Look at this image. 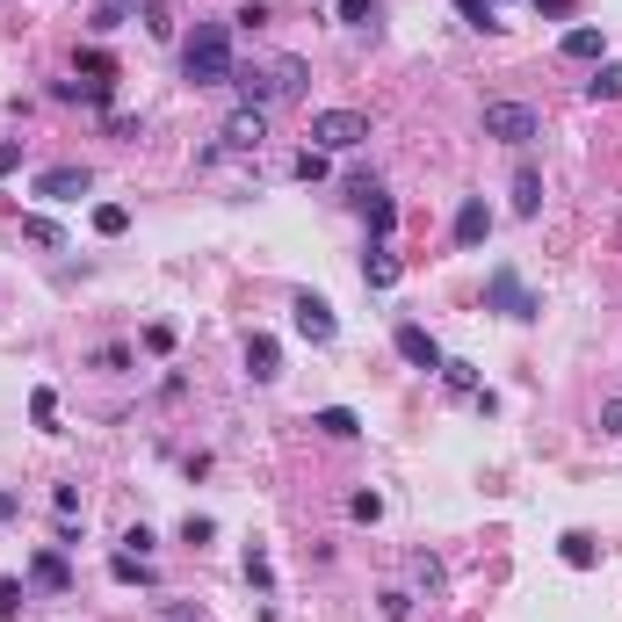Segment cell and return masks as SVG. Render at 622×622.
Segmentation results:
<instances>
[{"label":"cell","instance_id":"22","mask_svg":"<svg viewBox=\"0 0 622 622\" xmlns=\"http://www.w3.org/2000/svg\"><path fill=\"white\" fill-rule=\"evenodd\" d=\"M95 232L102 239H123V232H131V210H123V203H95Z\"/></svg>","mask_w":622,"mask_h":622},{"label":"cell","instance_id":"31","mask_svg":"<svg viewBox=\"0 0 622 622\" xmlns=\"http://www.w3.org/2000/svg\"><path fill=\"white\" fill-rule=\"evenodd\" d=\"M348 514H355V521H384V500H377V492H355Z\"/></svg>","mask_w":622,"mask_h":622},{"label":"cell","instance_id":"38","mask_svg":"<svg viewBox=\"0 0 622 622\" xmlns=\"http://www.w3.org/2000/svg\"><path fill=\"white\" fill-rule=\"evenodd\" d=\"M15 167H22V138H8V145H0V181H8Z\"/></svg>","mask_w":622,"mask_h":622},{"label":"cell","instance_id":"11","mask_svg":"<svg viewBox=\"0 0 622 622\" xmlns=\"http://www.w3.org/2000/svg\"><path fill=\"white\" fill-rule=\"evenodd\" d=\"M29 586H44V594H73V565L58 550H37V557H29Z\"/></svg>","mask_w":622,"mask_h":622},{"label":"cell","instance_id":"21","mask_svg":"<svg viewBox=\"0 0 622 622\" xmlns=\"http://www.w3.org/2000/svg\"><path fill=\"white\" fill-rule=\"evenodd\" d=\"M442 384H449L456 398H478V369H471V362H456V355H449V362H442Z\"/></svg>","mask_w":622,"mask_h":622},{"label":"cell","instance_id":"33","mask_svg":"<svg viewBox=\"0 0 622 622\" xmlns=\"http://www.w3.org/2000/svg\"><path fill=\"white\" fill-rule=\"evenodd\" d=\"M80 66L95 73V80H116V58H109V51H80Z\"/></svg>","mask_w":622,"mask_h":622},{"label":"cell","instance_id":"28","mask_svg":"<svg viewBox=\"0 0 622 622\" xmlns=\"http://www.w3.org/2000/svg\"><path fill=\"white\" fill-rule=\"evenodd\" d=\"M246 579H254L261 586V594H268V586H275V572H268V550L254 543V550H246Z\"/></svg>","mask_w":622,"mask_h":622},{"label":"cell","instance_id":"12","mask_svg":"<svg viewBox=\"0 0 622 622\" xmlns=\"http://www.w3.org/2000/svg\"><path fill=\"white\" fill-rule=\"evenodd\" d=\"M398 275H406V261H398L391 246L377 239V246L362 254V283H369V290H398Z\"/></svg>","mask_w":622,"mask_h":622},{"label":"cell","instance_id":"10","mask_svg":"<svg viewBox=\"0 0 622 622\" xmlns=\"http://www.w3.org/2000/svg\"><path fill=\"white\" fill-rule=\"evenodd\" d=\"M246 377H254V384H275V377H283V348H275V333H254V340H246Z\"/></svg>","mask_w":622,"mask_h":622},{"label":"cell","instance_id":"34","mask_svg":"<svg viewBox=\"0 0 622 622\" xmlns=\"http://www.w3.org/2000/svg\"><path fill=\"white\" fill-rule=\"evenodd\" d=\"M145 348H152V355H174V326H167V319L145 326Z\"/></svg>","mask_w":622,"mask_h":622},{"label":"cell","instance_id":"4","mask_svg":"<svg viewBox=\"0 0 622 622\" xmlns=\"http://www.w3.org/2000/svg\"><path fill=\"white\" fill-rule=\"evenodd\" d=\"M485 304H492V311H500V319H514V326H528V319H536V311H543L536 297H528V290H521V275H514L507 261H500V268H492V275H485Z\"/></svg>","mask_w":622,"mask_h":622},{"label":"cell","instance_id":"37","mask_svg":"<svg viewBox=\"0 0 622 622\" xmlns=\"http://www.w3.org/2000/svg\"><path fill=\"white\" fill-rule=\"evenodd\" d=\"M536 15H557V22H572V15H579V0H536Z\"/></svg>","mask_w":622,"mask_h":622},{"label":"cell","instance_id":"8","mask_svg":"<svg viewBox=\"0 0 622 622\" xmlns=\"http://www.w3.org/2000/svg\"><path fill=\"white\" fill-rule=\"evenodd\" d=\"M398 355H406L413 369H434V377H442V362H449L442 348H434V333H427V326H413V319L398 326Z\"/></svg>","mask_w":622,"mask_h":622},{"label":"cell","instance_id":"27","mask_svg":"<svg viewBox=\"0 0 622 622\" xmlns=\"http://www.w3.org/2000/svg\"><path fill=\"white\" fill-rule=\"evenodd\" d=\"M138 15H145V29H152V37H174V22H167V0H138Z\"/></svg>","mask_w":622,"mask_h":622},{"label":"cell","instance_id":"20","mask_svg":"<svg viewBox=\"0 0 622 622\" xmlns=\"http://www.w3.org/2000/svg\"><path fill=\"white\" fill-rule=\"evenodd\" d=\"M586 102H622V66H615V58H608L594 80H586Z\"/></svg>","mask_w":622,"mask_h":622},{"label":"cell","instance_id":"2","mask_svg":"<svg viewBox=\"0 0 622 622\" xmlns=\"http://www.w3.org/2000/svg\"><path fill=\"white\" fill-rule=\"evenodd\" d=\"M485 138H500V145H536L543 138V116L528 109V102H485Z\"/></svg>","mask_w":622,"mask_h":622},{"label":"cell","instance_id":"35","mask_svg":"<svg viewBox=\"0 0 622 622\" xmlns=\"http://www.w3.org/2000/svg\"><path fill=\"white\" fill-rule=\"evenodd\" d=\"M413 579H420V586H442V565H434V557L420 550V557H413Z\"/></svg>","mask_w":622,"mask_h":622},{"label":"cell","instance_id":"30","mask_svg":"<svg viewBox=\"0 0 622 622\" xmlns=\"http://www.w3.org/2000/svg\"><path fill=\"white\" fill-rule=\"evenodd\" d=\"M22 615V579H0V622Z\"/></svg>","mask_w":622,"mask_h":622},{"label":"cell","instance_id":"7","mask_svg":"<svg viewBox=\"0 0 622 622\" xmlns=\"http://www.w3.org/2000/svg\"><path fill=\"white\" fill-rule=\"evenodd\" d=\"M87 189H95V174H87V167H44L37 174V196L44 203H80Z\"/></svg>","mask_w":622,"mask_h":622},{"label":"cell","instance_id":"1","mask_svg":"<svg viewBox=\"0 0 622 622\" xmlns=\"http://www.w3.org/2000/svg\"><path fill=\"white\" fill-rule=\"evenodd\" d=\"M181 73H189V87H232V29L196 22V37L181 44Z\"/></svg>","mask_w":622,"mask_h":622},{"label":"cell","instance_id":"9","mask_svg":"<svg viewBox=\"0 0 622 622\" xmlns=\"http://www.w3.org/2000/svg\"><path fill=\"white\" fill-rule=\"evenodd\" d=\"M485 232H492V210H485V196H463V203H456V246L471 254V246H485Z\"/></svg>","mask_w":622,"mask_h":622},{"label":"cell","instance_id":"32","mask_svg":"<svg viewBox=\"0 0 622 622\" xmlns=\"http://www.w3.org/2000/svg\"><path fill=\"white\" fill-rule=\"evenodd\" d=\"M413 615V594H406V586H391V594H384V622H406Z\"/></svg>","mask_w":622,"mask_h":622},{"label":"cell","instance_id":"3","mask_svg":"<svg viewBox=\"0 0 622 622\" xmlns=\"http://www.w3.org/2000/svg\"><path fill=\"white\" fill-rule=\"evenodd\" d=\"M362 138H369L362 109H319V116H311V145H319V152H355Z\"/></svg>","mask_w":622,"mask_h":622},{"label":"cell","instance_id":"39","mask_svg":"<svg viewBox=\"0 0 622 622\" xmlns=\"http://www.w3.org/2000/svg\"><path fill=\"white\" fill-rule=\"evenodd\" d=\"M22 514V500H15V492H0V521H15Z\"/></svg>","mask_w":622,"mask_h":622},{"label":"cell","instance_id":"24","mask_svg":"<svg viewBox=\"0 0 622 622\" xmlns=\"http://www.w3.org/2000/svg\"><path fill=\"white\" fill-rule=\"evenodd\" d=\"M456 15L471 29H500V8H492V0H456Z\"/></svg>","mask_w":622,"mask_h":622},{"label":"cell","instance_id":"5","mask_svg":"<svg viewBox=\"0 0 622 622\" xmlns=\"http://www.w3.org/2000/svg\"><path fill=\"white\" fill-rule=\"evenodd\" d=\"M290 326L311 340V348H333V333H340L333 304H326V297H311V290H297V304H290Z\"/></svg>","mask_w":622,"mask_h":622},{"label":"cell","instance_id":"23","mask_svg":"<svg viewBox=\"0 0 622 622\" xmlns=\"http://www.w3.org/2000/svg\"><path fill=\"white\" fill-rule=\"evenodd\" d=\"M340 22H348V29H377L384 8H377V0H340Z\"/></svg>","mask_w":622,"mask_h":622},{"label":"cell","instance_id":"17","mask_svg":"<svg viewBox=\"0 0 622 622\" xmlns=\"http://www.w3.org/2000/svg\"><path fill=\"white\" fill-rule=\"evenodd\" d=\"M311 427H319V434H333V442H355V434H362L355 406H319V413H311Z\"/></svg>","mask_w":622,"mask_h":622},{"label":"cell","instance_id":"29","mask_svg":"<svg viewBox=\"0 0 622 622\" xmlns=\"http://www.w3.org/2000/svg\"><path fill=\"white\" fill-rule=\"evenodd\" d=\"M29 413H37V427L58 434V398H51V391H29Z\"/></svg>","mask_w":622,"mask_h":622},{"label":"cell","instance_id":"19","mask_svg":"<svg viewBox=\"0 0 622 622\" xmlns=\"http://www.w3.org/2000/svg\"><path fill=\"white\" fill-rule=\"evenodd\" d=\"M109 572H116L123 586H152V565H145L138 550H116V557H109Z\"/></svg>","mask_w":622,"mask_h":622},{"label":"cell","instance_id":"6","mask_svg":"<svg viewBox=\"0 0 622 622\" xmlns=\"http://www.w3.org/2000/svg\"><path fill=\"white\" fill-rule=\"evenodd\" d=\"M225 152H261V138H268V109H254V102H239L232 116H225Z\"/></svg>","mask_w":622,"mask_h":622},{"label":"cell","instance_id":"26","mask_svg":"<svg viewBox=\"0 0 622 622\" xmlns=\"http://www.w3.org/2000/svg\"><path fill=\"white\" fill-rule=\"evenodd\" d=\"M22 239H37V246H66V232H58L51 217H22Z\"/></svg>","mask_w":622,"mask_h":622},{"label":"cell","instance_id":"15","mask_svg":"<svg viewBox=\"0 0 622 622\" xmlns=\"http://www.w3.org/2000/svg\"><path fill=\"white\" fill-rule=\"evenodd\" d=\"M268 73H275V102H297V95H304V80H311V66H304L297 51H283Z\"/></svg>","mask_w":622,"mask_h":622},{"label":"cell","instance_id":"18","mask_svg":"<svg viewBox=\"0 0 622 622\" xmlns=\"http://www.w3.org/2000/svg\"><path fill=\"white\" fill-rule=\"evenodd\" d=\"M557 557H565L572 572H594V565H601V550H594V536H579V528H572L565 543H557Z\"/></svg>","mask_w":622,"mask_h":622},{"label":"cell","instance_id":"13","mask_svg":"<svg viewBox=\"0 0 622 622\" xmlns=\"http://www.w3.org/2000/svg\"><path fill=\"white\" fill-rule=\"evenodd\" d=\"M514 217H543V174H536V160L514 167Z\"/></svg>","mask_w":622,"mask_h":622},{"label":"cell","instance_id":"25","mask_svg":"<svg viewBox=\"0 0 622 622\" xmlns=\"http://www.w3.org/2000/svg\"><path fill=\"white\" fill-rule=\"evenodd\" d=\"M326 167H333V152H319V145L297 152V181H326Z\"/></svg>","mask_w":622,"mask_h":622},{"label":"cell","instance_id":"40","mask_svg":"<svg viewBox=\"0 0 622 622\" xmlns=\"http://www.w3.org/2000/svg\"><path fill=\"white\" fill-rule=\"evenodd\" d=\"M492 8H500V0H492Z\"/></svg>","mask_w":622,"mask_h":622},{"label":"cell","instance_id":"14","mask_svg":"<svg viewBox=\"0 0 622 622\" xmlns=\"http://www.w3.org/2000/svg\"><path fill=\"white\" fill-rule=\"evenodd\" d=\"M355 196H362V217H369V232H377V239H391V232H398V203H391L384 189H369V181H362Z\"/></svg>","mask_w":622,"mask_h":622},{"label":"cell","instance_id":"36","mask_svg":"<svg viewBox=\"0 0 622 622\" xmlns=\"http://www.w3.org/2000/svg\"><path fill=\"white\" fill-rule=\"evenodd\" d=\"M601 434H622V398H601Z\"/></svg>","mask_w":622,"mask_h":622},{"label":"cell","instance_id":"16","mask_svg":"<svg viewBox=\"0 0 622 622\" xmlns=\"http://www.w3.org/2000/svg\"><path fill=\"white\" fill-rule=\"evenodd\" d=\"M557 51H565V58H601L608 37H601V22H572L565 37H557Z\"/></svg>","mask_w":622,"mask_h":622}]
</instances>
